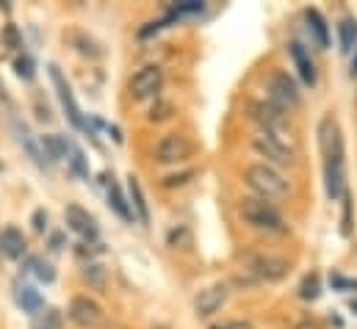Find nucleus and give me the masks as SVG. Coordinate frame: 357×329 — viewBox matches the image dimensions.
<instances>
[{"label": "nucleus", "instance_id": "1", "mask_svg": "<svg viewBox=\"0 0 357 329\" xmlns=\"http://www.w3.org/2000/svg\"><path fill=\"white\" fill-rule=\"evenodd\" d=\"M244 180H247V185H250L261 199H266V202L285 199V197L291 194V185H288V180L282 177V171H280L277 166L264 164V161L247 166V169H244Z\"/></svg>", "mask_w": 357, "mask_h": 329}, {"label": "nucleus", "instance_id": "2", "mask_svg": "<svg viewBox=\"0 0 357 329\" xmlns=\"http://www.w3.org/2000/svg\"><path fill=\"white\" fill-rule=\"evenodd\" d=\"M238 211H241V219H244L250 227L261 230V233H271V236L288 233V224H285V219L280 216V211H277L271 202L261 199V197H247Z\"/></svg>", "mask_w": 357, "mask_h": 329}, {"label": "nucleus", "instance_id": "3", "mask_svg": "<svg viewBox=\"0 0 357 329\" xmlns=\"http://www.w3.org/2000/svg\"><path fill=\"white\" fill-rule=\"evenodd\" d=\"M241 260H244V268L255 280H264V282H277V280H282L291 271V263L285 257H277V254L247 252V254H241Z\"/></svg>", "mask_w": 357, "mask_h": 329}, {"label": "nucleus", "instance_id": "4", "mask_svg": "<svg viewBox=\"0 0 357 329\" xmlns=\"http://www.w3.org/2000/svg\"><path fill=\"white\" fill-rule=\"evenodd\" d=\"M266 89H268V102H271L274 108H280L282 114H285V111H294V108L302 102V94H299L296 81H294L288 72H282V70H274V72L268 75Z\"/></svg>", "mask_w": 357, "mask_h": 329}, {"label": "nucleus", "instance_id": "5", "mask_svg": "<svg viewBox=\"0 0 357 329\" xmlns=\"http://www.w3.org/2000/svg\"><path fill=\"white\" fill-rule=\"evenodd\" d=\"M252 111V119L258 122L261 133L266 136H274L280 141H285V136L291 133V125H288V114H282L280 108H274L271 102H252L250 105Z\"/></svg>", "mask_w": 357, "mask_h": 329}, {"label": "nucleus", "instance_id": "6", "mask_svg": "<svg viewBox=\"0 0 357 329\" xmlns=\"http://www.w3.org/2000/svg\"><path fill=\"white\" fill-rule=\"evenodd\" d=\"M161 86H164V70L155 67V64H147V67H142V70L130 78V83H128V94H130L136 102H142V100L158 97Z\"/></svg>", "mask_w": 357, "mask_h": 329}, {"label": "nucleus", "instance_id": "7", "mask_svg": "<svg viewBox=\"0 0 357 329\" xmlns=\"http://www.w3.org/2000/svg\"><path fill=\"white\" fill-rule=\"evenodd\" d=\"M319 150L327 161H344V133L335 116H324L319 122Z\"/></svg>", "mask_w": 357, "mask_h": 329}, {"label": "nucleus", "instance_id": "8", "mask_svg": "<svg viewBox=\"0 0 357 329\" xmlns=\"http://www.w3.org/2000/svg\"><path fill=\"white\" fill-rule=\"evenodd\" d=\"M252 150H255L261 158H266L264 164H268V166L294 164V150H291V144H288V141H280V139H274V136H266V133L252 136Z\"/></svg>", "mask_w": 357, "mask_h": 329}, {"label": "nucleus", "instance_id": "9", "mask_svg": "<svg viewBox=\"0 0 357 329\" xmlns=\"http://www.w3.org/2000/svg\"><path fill=\"white\" fill-rule=\"evenodd\" d=\"M191 155H194V144L180 133L164 136L155 147V161L158 164H180V161H188Z\"/></svg>", "mask_w": 357, "mask_h": 329}, {"label": "nucleus", "instance_id": "10", "mask_svg": "<svg viewBox=\"0 0 357 329\" xmlns=\"http://www.w3.org/2000/svg\"><path fill=\"white\" fill-rule=\"evenodd\" d=\"M102 307L89 296H75L70 302V321L81 329H94L102 324Z\"/></svg>", "mask_w": 357, "mask_h": 329}, {"label": "nucleus", "instance_id": "11", "mask_svg": "<svg viewBox=\"0 0 357 329\" xmlns=\"http://www.w3.org/2000/svg\"><path fill=\"white\" fill-rule=\"evenodd\" d=\"M225 302H227V285H225V282H213V285H208V288H202V291L197 293L194 310H197L199 319H211L213 313L222 310Z\"/></svg>", "mask_w": 357, "mask_h": 329}, {"label": "nucleus", "instance_id": "12", "mask_svg": "<svg viewBox=\"0 0 357 329\" xmlns=\"http://www.w3.org/2000/svg\"><path fill=\"white\" fill-rule=\"evenodd\" d=\"M50 81H53L56 91H59V100H61V105H64V111H67L70 122H73L75 128H81V130H89V125L84 122V116H81V111H78V105H75V97H73L70 86H67L64 75H61V70H59L56 64H50Z\"/></svg>", "mask_w": 357, "mask_h": 329}, {"label": "nucleus", "instance_id": "13", "mask_svg": "<svg viewBox=\"0 0 357 329\" xmlns=\"http://www.w3.org/2000/svg\"><path fill=\"white\" fill-rule=\"evenodd\" d=\"M64 219H67V227L73 233H78L84 241H97L100 230H97V222H94V216H91L89 211H84L81 205H67Z\"/></svg>", "mask_w": 357, "mask_h": 329}, {"label": "nucleus", "instance_id": "14", "mask_svg": "<svg viewBox=\"0 0 357 329\" xmlns=\"http://www.w3.org/2000/svg\"><path fill=\"white\" fill-rule=\"evenodd\" d=\"M324 185L330 199H344L347 194V169L344 161H327L324 164Z\"/></svg>", "mask_w": 357, "mask_h": 329}, {"label": "nucleus", "instance_id": "15", "mask_svg": "<svg viewBox=\"0 0 357 329\" xmlns=\"http://www.w3.org/2000/svg\"><path fill=\"white\" fill-rule=\"evenodd\" d=\"M25 236L17 230V227H6L3 233H0V252L6 254V257H11V260H20L22 254H25Z\"/></svg>", "mask_w": 357, "mask_h": 329}, {"label": "nucleus", "instance_id": "16", "mask_svg": "<svg viewBox=\"0 0 357 329\" xmlns=\"http://www.w3.org/2000/svg\"><path fill=\"white\" fill-rule=\"evenodd\" d=\"M288 53H291V59H294V64H296V70H299V78L307 83V86H313V83H316V67H313L310 56L305 53V47H302L299 42H291V45H288Z\"/></svg>", "mask_w": 357, "mask_h": 329}, {"label": "nucleus", "instance_id": "17", "mask_svg": "<svg viewBox=\"0 0 357 329\" xmlns=\"http://www.w3.org/2000/svg\"><path fill=\"white\" fill-rule=\"evenodd\" d=\"M128 194H130V205H133L139 222L142 224H150V208H147V199H144V191H142V183H139L136 174L128 177Z\"/></svg>", "mask_w": 357, "mask_h": 329}, {"label": "nucleus", "instance_id": "18", "mask_svg": "<svg viewBox=\"0 0 357 329\" xmlns=\"http://www.w3.org/2000/svg\"><path fill=\"white\" fill-rule=\"evenodd\" d=\"M305 20H307V31L313 33L316 45H319V47H327V45H330V31H327V22H324L321 11L307 8V11H305Z\"/></svg>", "mask_w": 357, "mask_h": 329}, {"label": "nucleus", "instance_id": "19", "mask_svg": "<svg viewBox=\"0 0 357 329\" xmlns=\"http://www.w3.org/2000/svg\"><path fill=\"white\" fill-rule=\"evenodd\" d=\"M17 305H20L25 313L36 316V313L45 307V299H42V293H39L33 285H22V288H17Z\"/></svg>", "mask_w": 357, "mask_h": 329}, {"label": "nucleus", "instance_id": "20", "mask_svg": "<svg viewBox=\"0 0 357 329\" xmlns=\"http://www.w3.org/2000/svg\"><path fill=\"white\" fill-rule=\"evenodd\" d=\"M42 150L47 153L50 161H61L70 153V141L61 136H42Z\"/></svg>", "mask_w": 357, "mask_h": 329}, {"label": "nucleus", "instance_id": "21", "mask_svg": "<svg viewBox=\"0 0 357 329\" xmlns=\"http://www.w3.org/2000/svg\"><path fill=\"white\" fill-rule=\"evenodd\" d=\"M108 202H111V208L125 219V222H130L133 219V211H130V205H128V199L122 197V191H119V185L111 180L108 183Z\"/></svg>", "mask_w": 357, "mask_h": 329}, {"label": "nucleus", "instance_id": "22", "mask_svg": "<svg viewBox=\"0 0 357 329\" xmlns=\"http://www.w3.org/2000/svg\"><path fill=\"white\" fill-rule=\"evenodd\" d=\"M81 274H84V282H89V288H94V291H105V285H108V274H105V268H102L100 263H86Z\"/></svg>", "mask_w": 357, "mask_h": 329}, {"label": "nucleus", "instance_id": "23", "mask_svg": "<svg viewBox=\"0 0 357 329\" xmlns=\"http://www.w3.org/2000/svg\"><path fill=\"white\" fill-rule=\"evenodd\" d=\"M67 39H70L73 45H78V53H84V56H91V59H100V56H102L100 45H97L94 39H89L86 33H81V31H70Z\"/></svg>", "mask_w": 357, "mask_h": 329}, {"label": "nucleus", "instance_id": "24", "mask_svg": "<svg viewBox=\"0 0 357 329\" xmlns=\"http://www.w3.org/2000/svg\"><path fill=\"white\" fill-rule=\"evenodd\" d=\"M167 244L172 249H191L194 247V236H191V230L185 227V224H178V227H172L169 230V236H167Z\"/></svg>", "mask_w": 357, "mask_h": 329}, {"label": "nucleus", "instance_id": "25", "mask_svg": "<svg viewBox=\"0 0 357 329\" xmlns=\"http://www.w3.org/2000/svg\"><path fill=\"white\" fill-rule=\"evenodd\" d=\"M338 33H341V50H344V53H349L357 42V20H352V17L341 20Z\"/></svg>", "mask_w": 357, "mask_h": 329}, {"label": "nucleus", "instance_id": "26", "mask_svg": "<svg viewBox=\"0 0 357 329\" xmlns=\"http://www.w3.org/2000/svg\"><path fill=\"white\" fill-rule=\"evenodd\" d=\"M319 293H321L319 274H307V277L302 280V285H299V296H302L305 302H313V299H319Z\"/></svg>", "mask_w": 357, "mask_h": 329}, {"label": "nucleus", "instance_id": "27", "mask_svg": "<svg viewBox=\"0 0 357 329\" xmlns=\"http://www.w3.org/2000/svg\"><path fill=\"white\" fill-rule=\"evenodd\" d=\"M172 114H175V105H172L169 100H158V97H155V105L150 108L147 119H150V122H167Z\"/></svg>", "mask_w": 357, "mask_h": 329}, {"label": "nucleus", "instance_id": "28", "mask_svg": "<svg viewBox=\"0 0 357 329\" xmlns=\"http://www.w3.org/2000/svg\"><path fill=\"white\" fill-rule=\"evenodd\" d=\"M28 266H31V271H33L42 282H53V280H56V268H53L47 260H42V257H31Z\"/></svg>", "mask_w": 357, "mask_h": 329}, {"label": "nucleus", "instance_id": "29", "mask_svg": "<svg viewBox=\"0 0 357 329\" xmlns=\"http://www.w3.org/2000/svg\"><path fill=\"white\" fill-rule=\"evenodd\" d=\"M167 8H169V17H180V14H199L205 6H202V0H183V3H172Z\"/></svg>", "mask_w": 357, "mask_h": 329}, {"label": "nucleus", "instance_id": "30", "mask_svg": "<svg viewBox=\"0 0 357 329\" xmlns=\"http://www.w3.org/2000/svg\"><path fill=\"white\" fill-rule=\"evenodd\" d=\"M14 72H17V78H22V81H33V75H36V70H33V61H31L28 56H20V59H14Z\"/></svg>", "mask_w": 357, "mask_h": 329}, {"label": "nucleus", "instance_id": "31", "mask_svg": "<svg viewBox=\"0 0 357 329\" xmlns=\"http://www.w3.org/2000/svg\"><path fill=\"white\" fill-rule=\"evenodd\" d=\"M3 45L6 47H11V50H17V47H22V36H20V31H17V25H6L3 28Z\"/></svg>", "mask_w": 357, "mask_h": 329}, {"label": "nucleus", "instance_id": "32", "mask_svg": "<svg viewBox=\"0 0 357 329\" xmlns=\"http://www.w3.org/2000/svg\"><path fill=\"white\" fill-rule=\"evenodd\" d=\"M73 150V158H70V166H73V171L78 174V177H89V166H86V158H84V153L81 150H75V147H70Z\"/></svg>", "mask_w": 357, "mask_h": 329}, {"label": "nucleus", "instance_id": "33", "mask_svg": "<svg viewBox=\"0 0 357 329\" xmlns=\"http://www.w3.org/2000/svg\"><path fill=\"white\" fill-rule=\"evenodd\" d=\"M352 233V199L349 194H344V236Z\"/></svg>", "mask_w": 357, "mask_h": 329}, {"label": "nucleus", "instance_id": "34", "mask_svg": "<svg viewBox=\"0 0 357 329\" xmlns=\"http://www.w3.org/2000/svg\"><path fill=\"white\" fill-rule=\"evenodd\" d=\"M31 224H33V233H45V230H47V213H45L42 208H39V211H33Z\"/></svg>", "mask_w": 357, "mask_h": 329}, {"label": "nucleus", "instance_id": "35", "mask_svg": "<svg viewBox=\"0 0 357 329\" xmlns=\"http://www.w3.org/2000/svg\"><path fill=\"white\" fill-rule=\"evenodd\" d=\"M191 177H194V171H191V169H188V171H183V174H169V177L164 180V185H167V188H175V185H185V183H188Z\"/></svg>", "mask_w": 357, "mask_h": 329}, {"label": "nucleus", "instance_id": "36", "mask_svg": "<svg viewBox=\"0 0 357 329\" xmlns=\"http://www.w3.org/2000/svg\"><path fill=\"white\" fill-rule=\"evenodd\" d=\"M333 282V288H338V291H357V280H347V277H333L330 280Z\"/></svg>", "mask_w": 357, "mask_h": 329}, {"label": "nucleus", "instance_id": "37", "mask_svg": "<svg viewBox=\"0 0 357 329\" xmlns=\"http://www.w3.org/2000/svg\"><path fill=\"white\" fill-rule=\"evenodd\" d=\"M213 329H255L250 321H230V324H225V327H213Z\"/></svg>", "mask_w": 357, "mask_h": 329}, {"label": "nucleus", "instance_id": "38", "mask_svg": "<svg viewBox=\"0 0 357 329\" xmlns=\"http://www.w3.org/2000/svg\"><path fill=\"white\" fill-rule=\"evenodd\" d=\"M294 329H319V324H316V321H299Z\"/></svg>", "mask_w": 357, "mask_h": 329}, {"label": "nucleus", "instance_id": "39", "mask_svg": "<svg viewBox=\"0 0 357 329\" xmlns=\"http://www.w3.org/2000/svg\"><path fill=\"white\" fill-rule=\"evenodd\" d=\"M53 249H61V236H53Z\"/></svg>", "mask_w": 357, "mask_h": 329}, {"label": "nucleus", "instance_id": "40", "mask_svg": "<svg viewBox=\"0 0 357 329\" xmlns=\"http://www.w3.org/2000/svg\"><path fill=\"white\" fill-rule=\"evenodd\" d=\"M352 75H357V50H355V59H352Z\"/></svg>", "mask_w": 357, "mask_h": 329}, {"label": "nucleus", "instance_id": "41", "mask_svg": "<svg viewBox=\"0 0 357 329\" xmlns=\"http://www.w3.org/2000/svg\"><path fill=\"white\" fill-rule=\"evenodd\" d=\"M349 307H352V310H355V313H357V302H355V299H352V302H349Z\"/></svg>", "mask_w": 357, "mask_h": 329}]
</instances>
